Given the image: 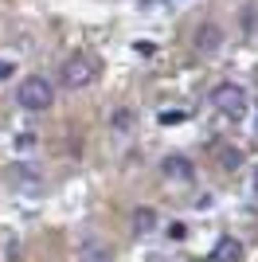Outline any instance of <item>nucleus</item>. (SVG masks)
I'll return each mask as SVG.
<instances>
[{
    "label": "nucleus",
    "mask_w": 258,
    "mask_h": 262,
    "mask_svg": "<svg viewBox=\"0 0 258 262\" xmlns=\"http://www.w3.org/2000/svg\"><path fill=\"white\" fill-rule=\"evenodd\" d=\"M16 102H20L28 114H43V110H51L55 102V86H51V78H43V75H28L16 86Z\"/></svg>",
    "instance_id": "nucleus-1"
},
{
    "label": "nucleus",
    "mask_w": 258,
    "mask_h": 262,
    "mask_svg": "<svg viewBox=\"0 0 258 262\" xmlns=\"http://www.w3.org/2000/svg\"><path fill=\"white\" fill-rule=\"evenodd\" d=\"M129 223H133V235H149V231L157 227V211L153 208H133V219H129Z\"/></svg>",
    "instance_id": "nucleus-6"
},
{
    "label": "nucleus",
    "mask_w": 258,
    "mask_h": 262,
    "mask_svg": "<svg viewBox=\"0 0 258 262\" xmlns=\"http://www.w3.org/2000/svg\"><path fill=\"white\" fill-rule=\"evenodd\" d=\"M129 121H133V114H129V110H118V114H114V129H129Z\"/></svg>",
    "instance_id": "nucleus-9"
},
{
    "label": "nucleus",
    "mask_w": 258,
    "mask_h": 262,
    "mask_svg": "<svg viewBox=\"0 0 258 262\" xmlns=\"http://www.w3.org/2000/svg\"><path fill=\"white\" fill-rule=\"evenodd\" d=\"M94 78H98V63L90 55H71V59L59 63V82L67 90H86Z\"/></svg>",
    "instance_id": "nucleus-3"
},
{
    "label": "nucleus",
    "mask_w": 258,
    "mask_h": 262,
    "mask_svg": "<svg viewBox=\"0 0 258 262\" xmlns=\"http://www.w3.org/2000/svg\"><path fill=\"white\" fill-rule=\"evenodd\" d=\"M180 118H184L180 110H168V114H164V110H161V121H164V125H176V121H180Z\"/></svg>",
    "instance_id": "nucleus-10"
},
{
    "label": "nucleus",
    "mask_w": 258,
    "mask_h": 262,
    "mask_svg": "<svg viewBox=\"0 0 258 262\" xmlns=\"http://www.w3.org/2000/svg\"><path fill=\"white\" fill-rule=\"evenodd\" d=\"M211 106L227 121H243L247 118V90L239 82H219V86H211Z\"/></svg>",
    "instance_id": "nucleus-2"
},
{
    "label": "nucleus",
    "mask_w": 258,
    "mask_h": 262,
    "mask_svg": "<svg viewBox=\"0 0 258 262\" xmlns=\"http://www.w3.org/2000/svg\"><path fill=\"white\" fill-rule=\"evenodd\" d=\"M211 262H243V243L239 239H219L215 243V251H211Z\"/></svg>",
    "instance_id": "nucleus-5"
},
{
    "label": "nucleus",
    "mask_w": 258,
    "mask_h": 262,
    "mask_svg": "<svg viewBox=\"0 0 258 262\" xmlns=\"http://www.w3.org/2000/svg\"><path fill=\"white\" fill-rule=\"evenodd\" d=\"M4 75H12V63H8V67H4V63H0V78H4Z\"/></svg>",
    "instance_id": "nucleus-11"
},
{
    "label": "nucleus",
    "mask_w": 258,
    "mask_h": 262,
    "mask_svg": "<svg viewBox=\"0 0 258 262\" xmlns=\"http://www.w3.org/2000/svg\"><path fill=\"white\" fill-rule=\"evenodd\" d=\"M219 43H223V28L219 24H200L196 28V35H192V47H196V55H211V51H219Z\"/></svg>",
    "instance_id": "nucleus-4"
},
{
    "label": "nucleus",
    "mask_w": 258,
    "mask_h": 262,
    "mask_svg": "<svg viewBox=\"0 0 258 262\" xmlns=\"http://www.w3.org/2000/svg\"><path fill=\"white\" fill-rule=\"evenodd\" d=\"M161 168H164V176H180V180H192V164L184 161V157H168Z\"/></svg>",
    "instance_id": "nucleus-7"
},
{
    "label": "nucleus",
    "mask_w": 258,
    "mask_h": 262,
    "mask_svg": "<svg viewBox=\"0 0 258 262\" xmlns=\"http://www.w3.org/2000/svg\"><path fill=\"white\" fill-rule=\"evenodd\" d=\"M254 192H258V168H254Z\"/></svg>",
    "instance_id": "nucleus-12"
},
{
    "label": "nucleus",
    "mask_w": 258,
    "mask_h": 262,
    "mask_svg": "<svg viewBox=\"0 0 258 262\" xmlns=\"http://www.w3.org/2000/svg\"><path fill=\"white\" fill-rule=\"evenodd\" d=\"M219 164H223L227 172H235L239 164H243V153H239V149H231V145H227V149H219Z\"/></svg>",
    "instance_id": "nucleus-8"
}]
</instances>
